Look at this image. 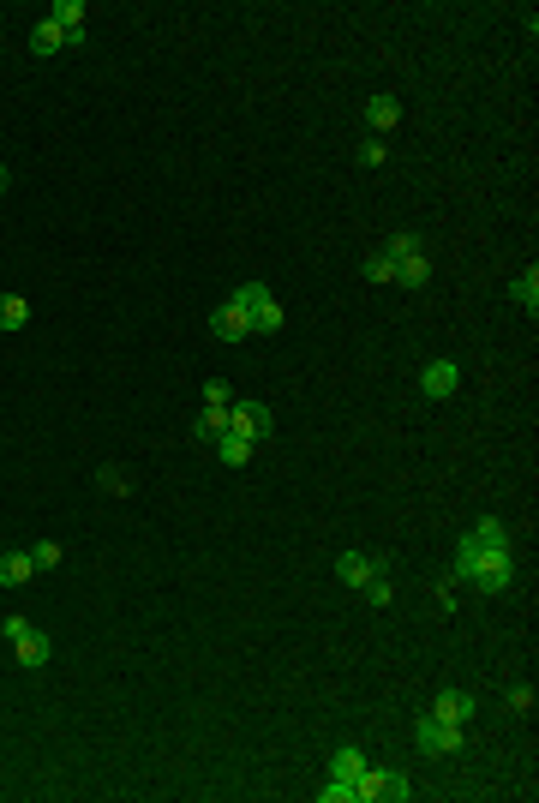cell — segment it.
Masks as SVG:
<instances>
[{
	"instance_id": "obj_4",
	"label": "cell",
	"mask_w": 539,
	"mask_h": 803,
	"mask_svg": "<svg viewBox=\"0 0 539 803\" xmlns=\"http://www.w3.org/2000/svg\"><path fill=\"white\" fill-rule=\"evenodd\" d=\"M234 300L246 306V318H252V336H276V330H282V306H276V294H270L264 282H246Z\"/></svg>"
},
{
	"instance_id": "obj_15",
	"label": "cell",
	"mask_w": 539,
	"mask_h": 803,
	"mask_svg": "<svg viewBox=\"0 0 539 803\" xmlns=\"http://www.w3.org/2000/svg\"><path fill=\"white\" fill-rule=\"evenodd\" d=\"M30 576H36L30 552H0V588H24Z\"/></svg>"
},
{
	"instance_id": "obj_20",
	"label": "cell",
	"mask_w": 539,
	"mask_h": 803,
	"mask_svg": "<svg viewBox=\"0 0 539 803\" xmlns=\"http://www.w3.org/2000/svg\"><path fill=\"white\" fill-rule=\"evenodd\" d=\"M510 300L528 306V312H539V270H522V276L510 282Z\"/></svg>"
},
{
	"instance_id": "obj_14",
	"label": "cell",
	"mask_w": 539,
	"mask_h": 803,
	"mask_svg": "<svg viewBox=\"0 0 539 803\" xmlns=\"http://www.w3.org/2000/svg\"><path fill=\"white\" fill-rule=\"evenodd\" d=\"M12 654H18V666H30V672H36V666H48V636H42V630L30 624V630H24V636L12 642Z\"/></svg>"
},
{
	"instance_id": "obj_11",
	"label": "cell",
	"mask_w": 539,
	"mask_h": 803,
	"mask_svg": "<svg viewBox=\"0 0 539 803\" xmlns=\"http://www.w3.org/2000/svg\"><path fill=\"white\" fill-rule=\"evenodd\" d=\"M378 570H384V564H378V558H366V552H342V558H336V576H342V588H354V594H360Z\"/></svg>"
},
{
	"instance_id": "obj_27",
	"label": "cell",
	"mask_w": 539,
	"mask_h": 803,
	"mask_svg": "<svg viewBox=\"0 0 539 803\" xmlns=\"http://www.w3.org/2000/svg\"><path fill=\"white\" fill-rule=\"evenodd\" d=\"M510 708H516V714H534V684H516V690H510Z\"/></svg>"
},
{
	"instance_id": "obj_25",
	"label": "cell",
	"mask_w": 539,
	"mask_h": 803,
	"mask_svg": "<svg viewBox=\"0 0 539 803\" xmlns=\"http://www.w3.org/2000/svg\"><path fill=\"white\" fill-rule=\"evenodd\" d=\"M204 408H234V384L228 378H210L204 384Z\"/></svg>"
},
{
	"instance_id": "obj_9",
	"label": "cell",
	"mask_w": 539,
	"mask_h": 803,
	"mask_svg": "<svg viewBox=\"0 0 539 803\" xmlns=\"http://www.w3.org/2000/svg\"><path fill=\"white\" fill-rule=\"evenodd\" d=\"M366 126H372V138H384V132H396V126H402V96H390V90H378V96H366Z\"/></svg>"
},
{
	"instance_id": "obj_16",
	"label": "cell",
	"mask_w": 539,
	"mask_h": 803,
	"mask_svg": "<svg viewBox=\"0 0 539 803\" xmlns=\"http://www.w3.org/2000/svg\"><path fill=\"white\" fill-rule=\"evenodd\" d=\"M84 18H90V12H84V0H54V6H48V24H60L66 36H78V30H84Z\"/></svg>"
},
{
	"instance_id": "obj_28",
	"label": "cell",
	"mask_w": 539,
	"mask_h": 803,
	"mask_svg": "<svg viewBox=\"0 0 539 803\" xmlns=\"http://www.w3.org/2000/svg\"><path fill=\"white\" fill-rule=\"evenodd\" d=\"M24 630H30V618H18V612H12V618H0V636H6V642H18Z\"/></svg>"
},
{
	"instance_id": "obj_2",
	"label": "cell",
	"mask_w": 539,
	"mask_h": 803,
	"mask_svg": "<svg viewBox=\"0 0 539 803\" xmlns=\"http://www.w3.org/2000/svg\"><path fill=\"white\" fill-rule=\"evenodd\" d=\"M408 803L414 798V780H408V774H390V768H372V762H366V774H360V780H354V803Z\"/></svg>"
},
{
	"instance_id": "obj_30",
	"label": "cell",
	"mask_w": 539,
	"mask_h": 803,
	"mask_svg": "<svg viewBox=\"0 0 539 803\" xmlns=\"http://www.w3.org/2000/svg\"><path fill=\"white\" fill-rule=\"evenodd\" d=\"M6 186H12V174H6V168H0V192H6Z\"/></svg>"
},
{
	"instance_id": "obj_7",
	"label": "cell",
	"mask_w": 539,
	"mask_h": 803,
	"mask_svg": "<svg viewBox=\"0 0 539 803\" xmlns=\"http://www.w3.org/2000/svg\"><path fill=\"white\" fill-rule=\"evenodd\" d=\"M210 336H216V342H246V336H252L246 306H240V300H222V306L210 312Z\"/></svg>"
},
{
	"instance_id": "obj_6",
	"label": "cell",
	"mask_w": 539,
	"mask_h": 803,
	"mask_svg": "<svg viewBox=\"0 0 539 803\" xmlns=\"http://www.w3.org/2000/svg\"><path fill=\"white\" fill-rule=\"evenodd\" d=\"M228 432H240V438L264 444V438L276 432V414H270V402H234V408H228Z\"/></svg>"
},
{
	"instance_id": "obj_18",
	"label": "cell",
	"mask_w": 539,
	"mask_h": 803,
	"mask_svg": "<svg viewBox=\"0 0 539 803\" xmlns=\"http://www.w3.org/2000/svg\"><path fill=\"white\" fill-rule=\"evenodd\" d=\"M396 282H402V288H426V282H432V258H426V252H420V258H402V264H396Z\"/></svg>"
},
{
	"instance_id": "obj_17",
	"label": "cell",
	"mask_w": 539,
	"mask_h": 803,
	"mask_svg": "<svg viewBox=\"0 0 539 803\" xmlns=\"http://www.w3.org/2000/svg\"><path fill=\"white\" fill-rule=\"evenodd\" d=\"M222 432H228V408H204V414L192 420V438H198V444H216Z\"/></svg>"
},
{
	"instance_id": "obj_12",
	"label": "cell",
	"mask_w": 539,
	"mask_h": 803,
	"mask_svg": "<svg viewBox=\"0 0 539 803\" xmlns=\"http://www.w3.org/2000/svg\"><path fill=\"white\" fill-rule=\"evenodd\" d=\"M78 42H84V30H78V36H66V30H60V24H48V18L30 30V54H42V60H48V54H60V48H78Z\"/></svg>"
},
{
	"instance_id": "obj_26",
	"label": "cell",
	"mask_w": 539,
	"mask_h": 803,
	"mask_svg": "<svg viewBox=\"0 0 539 803\" xmlns=\"http://www.w3.org/2000/svg\"><path fill=\"white\" fill-rule=\"evenodd\" d=\"M384 162H390L384 138H366V144H360V168H384Z\"/></svg>"
},
{
	"instance_id": "obj_10",
	"label": "cell",
	"mask_w": 539,
	"mask_h": 803,
	"mask_svg": "<svg viewBox=\"0 0 539 803\" xmlns=\"http://www.w3.org/2000/svg\"><path fill=\"white\" fill-rule=\"evenodd\" d=\"M432 714L450 720V726H468V720L480 714V696H468V690H438V696H432Z\"/></svg>"
},
{
	"instance_id": "obj_29",
	"label": "cell",
	"mask_w": 539,
	"mask_h": 803,
	"mask_svg": "<svg viewBox=\"0 0 539 803\" xmlns=\"http://www.w3.org/2000/svg\"><path fill=\"white\" fill-rule=\"evenodd\" d=\"M96 480H102V486H108V492H126V474H120V468H102V474H96Z\"/></svg>"
},
{
	"instance_id": "obj_8",
	"label": "cell",
	"mask_w": 539,
	"mask_h": 803,
	"mask_svg": "<svg viewBox=\"0 0 539 803\" xmlns=\"http://www.w3.org/2000/svg\"><path fill=\"white\" fill-rule=\"evenodd\" d=\"M420 390H426L432 402H450V396L462 390V366H456V360H432V366L420 372Z\"/></svg>"
},
{
	"instance_id": "obj_22",
	"label": "cell",
	"mask_w": 539,
	"mask_h": 803,
	"mask_svg": "<svg viewBox=\"0 0 539 803\" xmlns=\"http://www.w3.org/2000/svg\"><path fill=\"white\" fill-rule=\"evenodd\" d=\"M360 276H366V282H396V258H384V252H372V258L360 264Z\"/></svg>"
},
{
	"instance_id": "obj_3",
	"label": "cell",
	"mask_w": 539,
	"mask_h": 803,
	"mask_svg": "<svg viewBox=\"0 0 539 803\" xmlns=\"http://www.w3.org/2000/svg\"><path fill=\"white\" fill-rule=\"evenodd\" d=\"M414 744H420V756H456V750L468 744V726H450V720H438V714H420Z\"/></svg>"
},
{
	"instance_id": "obj_24",
	"label": "cell",
	"mask_w": 539,
	"mask_h": 803,
	"mask_svg": "<svg viewBox=\"0 0 539 803\" xmlns=\"http://www.w3.org/2000/svg\"><path fill=\"white\" fill-rule=\"evenodd\" d=\"M360 600H366V606H390V600H396V594H390V570H378V576L360 588Z\"/></svg>"
},
{
	"instance_id": "obj_21",
	"label": "cell",
	"mask_w": 539,
	"mask_h": 803,
	"mask_svg": "<svg viewBox=\"0 0 539 803\" xmlns=\"http://www.w3.org/2000/svg\"><path fill=\"white\" fill-rule=\"evenodd\" d=\"M420 252H426L420 234H390V240H384V258H396V264H402V258H420Z\"/></svg>"
},
{
	"instance_id": "obj_23",
	"label": "cell",
	"mask_w": 539,
	"mask_h": 803,
	"mask_svg": "<svg viewBox=\"0 0 539 803\" xmlns=\"http://www.w3.org/2000/svg\"><path fill=\"white\" fill-rule=\"evenodd\" d=\"M60 558H66V546H54V540H36L30 546V564L36 570H60Z\"/></svg>"
},
{
	"instance_id": "obj_1",
	"label": "cell",
	"mask_w": 539,
	"mask_h": 803,
	"mask_svg": "<svg viewBox=\"0 0 539 803\" xmlns=\"http://www.w3.org/2000/svg\"><path fill=\"white\" fill-rule=\"evenodd\" d=\"M456 582H474L480 594H510L516 588V552H510V528L498 516H480L456 540Z\"/></svg>"
},
{
	"instance_id": "obj_19",
	"label": "cell",
	"mask_w": 539,
	"mask_h": 803,
	"mask_svg": "<svg viewBox=\"0 0 539 803\" xmlns=\"http://www.w3.org/2000/svg\"><path fill=\"white\" fill-rule=\"evenodd\" d=\"M30 324V300L24 294H0V330H24Z\"/></svg>"
},
{
	"instance_id": "obj_13",
	"label": "cell",
	"mask_w": 539,
	"mask_h": 803,
	"mask_svg": "<svg viewBox=\"0 0 539 803\" xmlns=\"http://www.w3.org/2000/svg\"><path fill=\"white\" fill-rule=\"evenodd\" d=\"M210 450H216V462H222V468H246V462L258 456V444H252V438H240V432H222Z\"/></svg>"
},
{
	"instance_id": "obj_5",
	"label": "cell",
	"mask_w": 539,
	"mask_h": 803,
	"mask_svg": "<svg viewBox=\"0 0 539 803\" xmlns=\"http://www.w3.org/2000/svg\"><path fill=\"white\" fill-rule=\"evenodd\" d=\"M366 774V756L360 750H336L330 756V786L318 792V803H354V780Z\"/></svg>"
}]
</instances>
